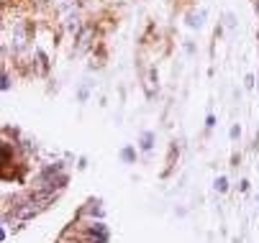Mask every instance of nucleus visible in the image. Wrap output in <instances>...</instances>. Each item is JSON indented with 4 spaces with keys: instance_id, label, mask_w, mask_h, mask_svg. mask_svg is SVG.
Here are the masks:
<instances>
[{
    "instance_id": "obj_4",
    "label": "nucleus",
    "mask_w": 259,
    "mask_h": 243,
    "mask_svg": "<svg viewBox=\"0 0 259 243\" xmlns=\"http://www.w3.org/2000/svg\"><path fill=\"white\" fill-rule=\"evenodd\" d=\"M215 190H218V192H223V190H226V180H223V176H221L218 182H215Z\"/></svg>"
},
{
    "instance_id": "obj_3",
    "label": "nucleus",
    "mask_w": 259,
    "mask_h": 243,
    "mask_svg": "<svg viewBox=\"0 0 259 243\" xmlns=\"http://www.w3.org/2000/svg\"><path fill=\"white\" fill-rule=\"evenodd\" d=\"M141 146H144V148H152V134L144 136V144H141Z\"/></svg>"
},
{
    "instance_id": "obj_1",
    "label": "nucleus",
    "mask_w": 259,
    "mask_h": 243,
    "mask_svg": "<svg viewBox=\"0 0 259 243\" xmlns=\"http://www.w3.org/2000/svg\"><path fill=\"white\" fill-rule=\"evenodd\" d=\"M90 36H93V31H90V28H85V31L80 34V44H77V49H80V52H85V49H88Z\"/></svg>"
},
{
    "instance_id": "obj_2",
    "label": "nucleus",
    "mask_w": 259,
    "mask_h": 243,
    "mask_svg": "<svg viewBox=\"0 0 259 243\" xmlns=\"http://www.w3.org/2000/svg\"><path fill=\"white\" fill-rule=\"evenodd\" d=\"M203 16H205V13H198V16H190V26H200V24H203Z\"/></svg>"
}]
</instances>
